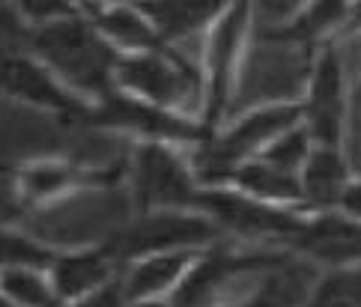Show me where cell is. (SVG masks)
I'll return each mask as SVG.
<instances>
[{"label": "cell", "mask_w": 361, "mask_h": 307, "mask_svg": "<svg viewBox=\"0 0 361 307\" xmlns=\"http://www.w3.org/2000/svg\"><path fill=\"white\" fill-rule=\"evenodd\" d=\"M30 236L42 245H84L93 239H114L128 224V197L117 188L78 191L45 209L24 215Z\"/></svg>", "instance_id": "3957f363"}, {"label": "cell", "mask_w": 361, "mask_h": 307, "mask_svg": "<svg viewBox=\"0 0 361 307\" xmlns=\"http://www.w3.org/2000/svg\"><path fill=\"white\" fill-rule=\"evenodd\" d=\"M191 263H195V253L191 251L149 253L147 260H140L128 268V275L123 280L126 299L140 301V299H152V296H161V292L173 289L191 268Z\"/></svg>", "instance_id": "e0dca14e"}, {"label": "cell", "mask_w": 361, "mask_h": 307, "mask_svg": "<svg viewBox=\"0 0 361 307\" xmlns=\"http://www.w3.org/2000/svg\"><path fill=\"white\" fill-rule=\"evenodd\" d=\"M114 260L108 251H81L69 257H57L51 263V284L60 299H84L99 287H105L114 272Z\"/></svg>", "instance_id": "9a60e30c"}, {"label": "cell", "mask_w": 361, "mask_h": 307, "mask_svg": "<svg viewBox=\"0 0 361 307\" xmlns=\"http://www.w3.org/2000/svg\"><path fill=\"white\" fill-rule=\"evenodd\" d=\"M311 144H314L311 132L299 123V125H293L290 132H283L281 137H275L272 144L263 149V161L275 164V168H281V170L295 173V168H302V164L311 158V152H314Z\"/></svg>", "instance_id": "603a6c76"}, {"label": "cell", "mask_w": 361, "mask_h": 307, "mask_svg": "<svg viewBox=\"0 0 361 307\" xmlns=\"http://www.w3.org/2000/svg\"><path fill=\"white\" fill-rule=\"evenodd\" d=\"M233 179L239 182V188H245L251 197L263 200V203H299L305 200V191H302V179H295V173L290 170H281L269 161H248V164H239Z\"/></svg>", "instance_id": "d6986e66"}, {"label": "cell", "mask_w": 361, "mask_h": 307, "mask_svg": "<svg viewBox=\"0 0 361 307\" xmlns=\"http://www.w3.org/2000/svg\"><path fill=\"white\" fill-rule=\"evenodd\" d=\"M191 206L203 209L218 227L233 230L236 236L248 242H260V239H290L293 242L299 236V230L305 227V221L272 206V203H263L251 194L242 197L224 188H206V191L197 188Z\"/></svg>", "instance_id": "8992f818"}, {"label": "cell", "mask_w": 361, "mask_h": 307, "mask_svg": "<svg viewBox=\"0 0 361 307\" xmlns=\"http://www.w3.org/2000/svg\"><path fill=\"white\" fill-rule=\"evenodd\" d=\"M346 173H350V164L338 152V146H317L311 158L305 161V176H302L305 200L319 209L341 203L346 185H350Z\"/></svg>", "instance_id": "ac0fdd59"}, {"label": "cell", "mask_w": 361, "mask_h": 307, "mask_svg": "<svg viewBox=\"0 0 361 307\" xmlns=\"http://www.w3.org/2000/svg\"><path fill=\"white\" fill-rule=\"evenodd\" d=\"M230 4L233 0H137V9L152 21L161 39L185 42Z\"/></svg>", "instance_id": "5bb4252c"}, {"label": "cell", "mask_w": 361, "mask_h": 307, "mask_svg": "<svg viewBox=\"0 0 361 307\" xmlns=\"http://www.w3.org/2000/svg\"><path fill=\"white\" fill-rule=\"evenodd\" d=\"M132 307H173L171 301H156V299H140V301H135Z\"/></svg>", "instance_id": "83f0119b"}, {"label": "cell", "mask_w": 361, "mask_h": 307, "mask_svg": "<svg viewBox=\"0 0 361 307\" xmlns=\"http://www.w3.org/2000/svg\"><path fill=\"white\" fill-rule=\"evenodd\" d=\"M18 179H21V191L27 197V203H42V200H54L60 191H66L72 182L87 179V176L75 168H66V164L39 161V164H30Z\"/></svg>", "instance_id": "44dd1931"}, {"label": "cell", "mask_w": 361, "mask_h": 307, "mask_svg": "<svg viewBox=\"0 0 361 307\" xmlns=\"http://www.w3.org/2000/svg\"><path fill=\"white\" fill-rule=\"evenodd\" d=\"M12 4H16V9L24 18L36 24H48L72 15V0H12Z\"/></svg>", "instance_id": "d4e9b609"}, {"label": "cell", "mask_w": 361, "mask_h": 307, "mask_svg": "<svg viewBox=\"0 0 361 307\" xmlns=\"http://www.w3.org/2000/svg\"><path fill=\"white\" fill-rule=\"evenodd\" d=\"M302 117H305V111L295 108V105L254 108V111L245 113V117L224 137H218V146L224 149L227 158H233L239 164V158L251 156V152H263L275 137H281L283 132H290L293 125H299Z\"/></svg>", "instance_id": "7c38bea8"}, {"label": "cell", "mask_w": 361, "mask_h": 307, "mask_svg": "<svg viewBox=\"0 0 361 307\" xmlns=\"http://www.w3.org/2000/svg\"><path fill=\"white\" fill-rule=\"evenodd\" d=\"M87 120L93 125H102V129L120 132V134L137 132L152 140H197L195 125L183 123L179 117H173L171 111L149 105V101L137 99V96L111 93L102 99V105L96 111H90Z\"/></svg>", "instance_id": "30bf717a"}, {"label": "cell", "mask_w": 361, "mask_h": 307, "mask_svg": "<svg viewBox=\"0 0 361 307\" xmlns=\"http://www.w3.org/2000/svg\"><path fill=\"white\" fill-rule=\"evenodd\" d=\"M341 206L353 215L355 221H361V182H350L341 197Z\"/></svg>", "instance_id": "4316f807"}, {"label": "cell", "mask_w": 361, "mask_h": 307, "mask_svg": "<svg viewBox=\"0 0 361 307\" xmlns=\"http://www.w3.org/2000/svg\"><path fill=\"white\" fill-rule=\"evenodd\" d=\"M27 215V197L21 191V179L9 173V168H0V224L18 221Z\"/></svg>", "instance_id": "cb8c5ba5"}, {"label": "cell", "mask_w": 361, "mask_h": 307, "mask_svg": "<svg viewBox=\"0 0 361 307\" xmlns=\"http://www.w3.org/2000/svg\"><path fill=\"white\" fill-rule=\"evenodd\" d=\"M57 257L48 251V245L36 242L33 236H21V233H12V230L0 227V272L4 268H45L51 265Z\"/></svg>", "instance_id": "7402d4cb"}, {"label": "cell", "mask_w": 361, "mask_h": 307, "mask_svg": "<svg viewBox=\"0 0 361 307\" xmlns=\"http://www.w3.org/2000/svg\"><path fill=\"white\" fill-rule=\"evenodd\" d=\"M0 93H6L9 99L24 101L33 108H45L63 113L69 120H87L90 108L63 87L54 75L48 72V66H39L30 54H18L9 60H0Z\"/></svg>", "instance_id": "9c48e42d"}, {"label": "cell", "mask_w": 361, "mask_h": 307, "mask_svg": "<svg viewBox=\"0 0 361 307\" xmlns=\"http://www.w3.org/2000/svg\"><path fill=\"white\" fill-rule=\"evenodd\" d=\"M128 173H132V197L137 206L156 212L195 203L197 185L191 179V170L161 140H149V144L137 146Z\"/></svg>", "instance_id": "52a82bcc"}, {"label": "cell", "mask_w": 361, "mask_h": 307, "mask_svg": "<svg viewBox=\"0 0 361 307\" xmlns=\"http://www.w3.org/2000/svg\"><path fill=\"white\" fill-rule=\"evenodd\" d=\"M221 227H218L209 215H185L171 209L147 212L144 218L128 221L117 236L108 242V253L117 263H128L135 257H149V253L164 251H191L203 248L218 239Z\"/></svg>", "instance_id": "5b68a950"}, {"label": "cell", "mask_w": 361, "mask_h": 307, "mask_svg": "<svg viewBox=\"0 0 361 307\" xmlns=\"http://www.w3.org/2000/svg\"><path fill=\"white\" fill-rule=\"evenodd\" d=\"M96 27L108 42H117L132 54L167 48L152 21L132 4H105L96 6Z\"/></svg>", "instance_id": "2e32d148"}, {"label": "cell", "mask_w": 361, "mask_h": 307, "mask_svg": "<svg viewBox=\"0 0 361 307\" xmlns=\"http://www.w3.org/2000/svg\"><path fill=\"white\" fill-rule=\"evenodd\" d=\"M0 307H18V304H16V301H12V299H6V296H4V292H0Z\"/></svg>", "instance_id": "f1b7e54d"}, {"label": "cell", "mask_w": 361, "mask_h": 307, "mask_svg": "<svg viewBox=\"0 0 361 307\" xmlns=\"http://www.w3.org/2000/svg\"><path fill=\"white\" fill-rule=\"evenodd\" d=\"M251 21V4L248 0H233L221 15H218L212 36L206 42V72H209V84H206V99H209V125L221 120L227 113L230 101V84H233L239 63H242V42L245 30Z\"/></svg>", "instance_id": "ba28073f"}, {"label": "cell", "mask_w": 361, "mask_h": 307, "mask_svg": "<svg viewBox=\"0 0 361 307\" xmlns=\"http://www.w3.org/2000/svg\"><path fill=\"white\" fill-rule=\"evenodd\" d=\"M114 78L132 96L164 111H188V105H197L203 96L197 69L191 66L185 54L167 48L120 57Z\"/></svg>", "instance_id": "277c9868"}, {"label": "cell", "mask_w": 361, "mask_h": 307, "mask_svg": "<svg viewBox=\"0 0 361 307\" xmlns=\"http://www.w3.org/2000/svg\"><path fill=\"white\" fill-rule=\"evenodd\" d=\"M30 51L39 54L48 69L81 93L105 99L111 96L117 54L102 33H96L81 18H57L48 24H36L30 30Z\"/></svg>", "instance_id": "6da1fadb"}, {"label": "cell", "mask_w": 361, "mask_h": 307, "mask_svg": "<svg viewBox=\"0 0 361 307\" xmlns=\"http://www.w3.org/2000/svg\"><path fill=\"white\" fill-rule=\"evenodd\" d=\"M314 66L307 60L305 42L293 39L287 33H269L266 42L254 45L236 72V89L230 93L227 108L230 117H236L242 108H263L287 105L302 89L311 84Z\"/></svg>", "instance_id": "7a4b0ae2"}, {"label": "cell", "mask_w": 361, "mask_h": 307, "mask_svg": "<svg viewBox=\"0 0 361 307\" xmlns=\"http://www.w3.org/2000/svg\"><path fill=\"white\" fill-rule=\"evenodd\" d=\"M126 289H123V280H108L105 287H99L96 292L78 299L72 307H126Z\"/></svg>", "instance_id": "484cf974"}, {"label": "cell", "mask_w": 361, "mask_h": 307, "mask_svg": "<svg viewBox=\"0 0 361 307\" xmlns=\"http://www.w3.org/2000/svg\"><path fill=\"white\" fill-rule=\"evenodd\" d=\"M293 245L319 263H355L361 260V221L322 215L299 230Z\"/></svg>", "instance_id": "4fadbf2b"}, {"label": "cell", "mask_w": 361, "mask_h": 307, "mask_svg": "<svg viewBox=\"0 0 361 307\" xmlns=\"http://www.w3.org/2000/svg\"><path fill=\"white\" fill-rule=\"evenodd\" d=\"M343 84L346 72L338 57V51L329 48L319 57L311 75V105H307V132L319 146H338L341 123H343Z\"/></svg>", "instance_id": "8fae6325"}, {"label": "cell", "mask_w": 361, "mask_h": 307, "mask_svg": "<svg viewBox=\"0 0 361 307\" xmlns=\"http://www.w3.org/2000/svg\"><path fill=\"white\" fill-rule=\"evenodd\" d=\"M0 292L12 299L18 307H60L63 299L57 296L51 277L42 275V268H4L0 272Z\"/></svg>", "instance_id": "ffe728a7"}]
</instances>
